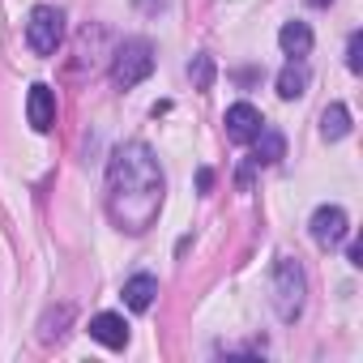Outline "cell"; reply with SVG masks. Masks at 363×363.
<instances>
[{
	"mask_svg": "<svg viewBox=\"0 0 363 363\" xmlns=\"http://www.w3.org/2000/svg\"><path fill=\"white\" fill-rule=\"evenodd\" d=\"M162 193H167V179H162L154 150L145 141H124L107 162V214H111V223L128 235L150 231L158 210H162Z\"/></svg>",
	"mask_w": 363,
	"mask_h": 363,
	"instance_id": "cell-1",
	"label": "cell"
},
{
	"mask_svg": "<svg viewBox=\"0 0 363 363\" xmlns=\"http://www.w3.org/2000/svg\"><path fill=\"white\" fill-rule=\"evenodd\" d=\"M303 303H308V274L295 257H278L274 265V312L278 320L295 325L303 316Z\"/></svg>",
	"mask_w": 363,
	"mask_h": 363,
	"instance_id": "cell-2",
	"label": "cell"
},
{
	"mask_svg": "<svg viewBox=\"0 0 363 363\" xmlns=\"http://www.w3.org/2000/svg\"><path fill=\"white\" fill-rule=\"evenodd\" d=\"M150 73H154V43L150 39H124L116 48V56H111V82L120 90H133Z\"/></svg>",
	"mask_w": 363,
	"mask_h": 363,
	"instance_id": "cell-3",
	"label": "cell"
},
{
	"mask_svg": "<svg viewBox=\"0 0 363 363\" xmlns=\"http://www.w3.org/2000/svg\"><path fill=\"white\" fill-rule=\"evenodd\" d=\"M60 39H65V13L52 9V5H39V9L30 13V22H26V43H30V52H35V56H56Z\"/></svg>",
	"mask_w": 363,
	"mask_h": 363,
	"instance_id": "cell-4",
	"label": "cell"
},
{
	"mask_svg": "<svg viewBox=\"0 0 363 363\" xmlns=\"http://www.w3.org/2000/svg\"><path fill=\"white\" fill-rule=\"evenodd\" d=\"M308 231H312V244L329 252V248H337V244L350 235V218H346V210H342V206H320V210L312 214Z\"/></svg>",
	"mask_w": 363,
	"mask_h": 363,
	"instance_id": "cell-5",
	"label": "cell"
},
{
	"mask_svg": "<svg viewBox=\"0 0 363 363\" xmlns=\"http://www.w3.org/2000/svg\"><path fill=\"white\" fill-rule=\"evenodd\" d=\"M223 124H227V137L240 141V145H248V141L265 128V120H261V111H257L252 103H235V107H227Z\"/></svg>",
	"mask_w": 363,
	"mask_h": 363,
	"instance_id": "cell-6",
	"label": "cell"
},
{
	"mask_svg": "<svg viewBox=\"0 0 363 363\" xmlns=\"http://www.w3.org/2000/svg\"><path fill=\"white\" fill-rule=\"evenodd\" d=\"M26 116H30V128L35 133H48L56 124V90L52 86H30V99H26Z\"/></svg>",
	"mask_w": 363,
	"mask_h": 363,
	"instance_id": "cell-7",
	"label": "cell"
},
{
	"mask_svg": "<svg viewBox=\"0 0 363 363\" xmlns=\"http://www.w3.org/2000/svg\"><path fill=\"white\" fill-rule=\"evenodd\" d=\"M90 337L103 342V346H111V350H124V346H128V325H124V316H116V312H99V316L90 320Z\"/></svg>",
	"mask_w": 363,
	"mask_h": 363,
	"instance_id": "cell-8",
	"label": "cell"
},
{
	"mask_svg": "<svg viewBox=\"0 0 363 363\" xmlns=\"http://www.w3.org/2000/svg\"><path fill=\"white\" fill-rule=\"evenodd\" d=\"M308 82H312L308 60H303V56H291L286 69L278 73V94H282V99H303V94H308Z\"/></svg>",
	"mask_w": 363,
	"mask_h": 363,
	"instance_id": "cell-9",
	"label": "cell"
},
{
	"mask_svg": "<svg viewBox=\"0 0 363 363\" xmlns=\"http://www.w3.org/2000/svg\"><path fill=\"white\" fill-rule=\"evenodd\" d=\"M154 295H158V278H150V274H133V278L124 282V303H128L133 312H145V308L154 303Z\"/></svg>",
	"mask_w": 363,
	"mask_h": 363,
	"instance_id": "cell-10",
	"label": "cell"
},
{
	"mask_svg": "<svg viewBox=\"0 0 363 363\" xmlns=\"http://www.w3.org/2000/svg\"><path fill=\"white\" fill-rule=\"evenodd\" d=\"M278 48H282L286 56H308V52H312V30H308L303 22H286V26L278 30Z\"/></svg>",
	"mask_w": 363,
	"mask_h": 363,
	"instance_id": "cell-11",
	"label": "cell"
},
{
	"mask_svg": "<svg viewBox=\"0 0 363 363\" xmlns=\"http://www.w3.org/2000/svg\"><path fill=\"white\" fill-rule=\"evenodd\" d=\"M350 133V111H346V103H329L325 111H320V137L325 141H342Z\"/></svg>",
	"mask_w": 363,
	"mask_h": 363,
	"instance_id": "cell-12",
	"label": "cell"
},
{
	"mask_svg": "<svg viewBox=\"0 0 363 363\" xmlns=\"http://www.w3.org/2000/svg\"><path fill=\"white\" fill-rule=\"evenodd\" d=\"M252 141H257V158H252L257 167H269V162H278V158L286 154V137H282L278 128H261Z\"/></svg>",
	"mask_w": 363,
	"mask_h": 363,
	"instance_id": "cell-13",
	"label": "cell"
},
{
	"mask_svg": "<svg viewBox=\"0 0 363 363\" xmlns=\"http://www.w3.org/2000/svg\"><path fill=\"white\" fill-rule=\"evenodd\" d=\"M69 320H73V308H69V303H60L56 312H48V316H43V325H39V342H43V346H56V342H65V333H69Z\"/></svg>",
	"mask_w": 363,
	"mask_h": 363,
	"instance_id": "cell-14",
	"label": "cell"
},
{
	"mask_svg": "<svg viewBox=\"0 0 363 363\" xmlns=\"http://www.w3.org/2000/svg\"><path fill=\"white\" fill-rule=\"evenodd\" d=\"M189 77H193L197 90H210V82H214V65H210V56H197V60L189 65Z\"/></svg>",
	"mask_w": 363,
	"mask_h": 363,
	"instance_id": "cell-15",
	"label": "cell"
},
{
	"mask_svg": "<svg viewBox=\"0 0 363 363\" xmlns=\"http://www.w3.org/2000/svg\"><path fill=\"white\" fill-rule=\"evenodd\" d=\"M346 69H350V73H363V35H359V30H354L350 43H346Z\"/></svg>",
	"mask_w": 363,
	"mask_h": 363,
	"instance_id": "cell-16",
	"label": "cell"
},
{
	"mask_svg": "<svg viewBox=\"0 0 363 363\" xmlns=\"http://www.w3.org/2000/svg\"><path fill=\"white\" fill-rule=\"evenodd\" d=\"M346 257H350V265H363V248H359V244H350Z\"/></svg>",
	"mask_w": 363,
	"mask_h": 363,
	"instance_id": "cell-17",
	"label": "cell"
},
{
	"mask_svg": "<svg viewBox=\"0 0 363 363\" xmlns=\"http://www.w3.org/2000/svg\"><path fill=\"white\" fill-rule=\"evenodd\" d=\"M308 5H316V9H325V5H333V0H308Z\"/></svg>",
	"mask_w": 363,
	"mask_h": 363,
	"instance_id": "cell-18",
	"label": "cell"
}]
</instances>
